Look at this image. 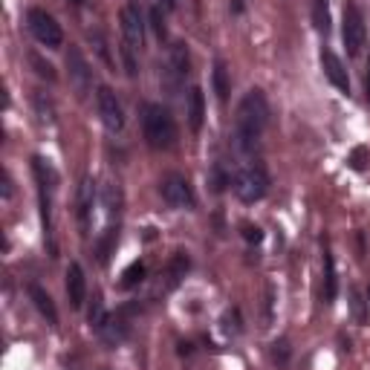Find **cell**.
I'll use <instances>...</instances> for the list:
<instances>
[{
	"instance_id": "5",
	"label": "cell",
	"mask_w": 370,
	"mask_h": 370,
	"mask_svg": "<svg viewBox=\"0 0 370 370\" xmlns=\"http://www.w3.org/2000/svg\"><path fill=\"white\" fill-rule=\"evenodd\" d=\"M160 191H162V200H165L171 208H194V191H191L189 179H185L182 174H168V177H162Z\"/></svg>"
},
{
	"instance_id": "19",
	"label": "cell",
	"mask_w": 370,
	"mask_h": 370,
	"mask_svg": "<svg viewBox=\"0 0 370 370\" xmlns=\"http://www.w3.org/2000/svg\"><path fill=\"white\" fill-rule=\"evenodd\" d=\"M145 275H148V269H145V263H142V261L131 263L125 272H121V287H125V290H131V287H139V284L145 281Z\"/></svg>"
},
{
	"instance_id": "20",
	"label": "cell",
	"mask_w": 370,
	"mask_h": 370,
	"mask_svg": "<svg viewBox=\"0 0 370 370\" xmlns=\"http://www.w3.org/2000/svg\"><path fill=\"white\" fill-rule=\"evenodd\" d=\"M313 23L318 32H330V4L327 0H313Z\"/></svg>"
},
{
	"instance_id": "8",
	"label": "cell",
	"mask_w": 370,
	"mask_h": 370,
	"mask_svg": "<svg viewBox=\"0 0 370 370\" xmlns=\"http://www.w3.org/2000/svg\"><path fill=\"white\" fill-rule=\"evenodd\" d=\"M67 70H70V84L76 87V92L84 99L87 92H90V87H92V73H90V64L84 61V55H81L78 47H70V52H67Z\"/></svg>"
},
{
	"instance_id": "4",
	"label": "cell",
	"mask_w": 370,
	"mask_h": 370,
	"mask_svg": "<svg viewBox=\"0 0 370 370\" xmlns=\"http://www.w3.org/2000/svg\"><path fill=\"white\" fill-rule=\"evenodd\" d=\"M26 23H29V29H32V35L38 38V44H44L47 49H58L61 44H64L61 23H58L49 12H44V9H29Z\"/></svg>"
},
{
	"instance_id": "3",
	"label": "cell",
	"mask_w": 370,
	"mask_h": 370,
	"mask_svg": "<svg viewBox=\"0 0 370 370\" xmlns=\"http://www.w3.org/2000/svg\"><path fill=\"white\" fill-rule=\"evenodd\" d=\"M269 191V174L261 162H249L243 165L234 177V194L243 200V203H258L263 200Z\"/></svg>"
},
{
	"instance_id": "10",
	"label": "cell",
	"mask_w": 370,
	"mask_h": 370,
	"mask_svg": "<svg viewBox=\"0 0 370 370\" xmlns=\"http://www.w3.org/2000/svg\"><path fill=\"white\" fill-rule=\"evenodd\" d=\"M321 67H324V76L333 81V87H338L342 92H350V78H347V70L342 64L333 49H321Z\"/></svg>"
},
{
	"instance_id": "9",
	"label": "cell",
	"mask_w": 370,
	"mask_h": 370,
	"mask_svg": "<svg viewBox=\"0 0 370 370\" xmlns=\"http://www.w3.org/2000/svg\"><path fill=\"white\" fill-rule=\"evenodd\" d=\"M121 20V35H125V44L133 47V49H142L145 44V23H142V15L133 9V6H125L119 15Z\"/></svg>"
},
{
	"instance_id": "32",
	"label": "cell",
	"mask_w": 370,
	"mask_h": 370,
	"mask_svg": "<svg viewBox=\"0 0 370 370\" xmlns=\"http://www.w3.org/2000/svg\"><path fill=\"white\" fill-rule=\"evenodd\" d=\"M240 229H243V237L249 240V243H261V240H263V232H261L258 226H252V223H243Z\"/></svg>"
},
{
	"instance_id": "11",
	"label": "cell",
	"mask_w": 370,
	"mask_h": 370,
	"mask_svg": "<svg viewBox=\"0 0 370 370\" xmlns=\"http://www.w3.org/2000/svg\"><path fill=\"white\" fill-rule=\"evenodd\" d=\"M96 333H99V338H102L105 345L116 347V345H121V342L128 338L131 327H128V321L121 318V316H107V318H105V324H102Z\"/></svg>"
},
{
	"instance_id": "33",
	"label": "cell",
	"mask_w": 370,
	"mask_h": 370,
	"mask_svg": "<svg viewBox=\"0 0 370 370\" xmlns=\"http://www.w3.org/2000/svg\"><path fill=\"white\" fill-rule=\"evenodd\" d=\"M364 160H367V150H364V148H356L353 157H350V165H353L356 171H362V168H364Z\"/></svg>"
},
{
	"instance_id": "2",
	"label": "cell",
	"mask_w": 370,
	"mask_h": 370,
	"mask_svg": "<svg viewBox=\"0 0 370 370\" xmlns=\"http://www.w3.org/2000/svg\"><path fill=\"white\" fill-rule=\"evenodd\" d=\"M142 131L153 150H168L177 142V121L168 107L162 105H142Z\"/></svg>"
},
{
	"instance_id": "21",
	"label": "cell",
	"mask_w": 370,
	"mask_h": 370,
	"mask_svg": "<svg viewBox=\"0 0 370 370\" xmlns=\"http://www.w3.org/2000/svg\"><path fill=\"white\" fill-rule=\"evenodd\" d=\"M171 70L177 76L189 73V49H185V44H174L171 47Z\"/></svg>"
},
{
	"instance_id": "31",
	"label": "cell",
	"mask_w": 370,
	"mask_h": 370,
	"mask_svg": "<svg viewBox=\"0 0 370 370\" xmlns=\"http://www.w3.org/2000/svg\"><path fill=\"white\" fill-rule=\"evenodd\" d=\"M150 23H153V32H157V38H165V20H162L160 9H150Z\"/></svg>"
},
{
	"instance_id": "25",
	"label": "cell",
	"mask_w": 370,
	"mask_h": 370,
	"mask_svg": "<svg viewBox=\"0 0 370 370\" xmlns=\"http://www.w3.org/2000/svg\"><path fill=\"white\" fill-rule=\"evenodd\" d=\"M29 64L35 67V73H38L41 78H47V81H55V67L49 64V61H44L38 52H29Z\"/></svg>"
},
{
	"instance_id": "27",
	"label": "cell",
	"mask_w": 370,
	"mask_h": 370,
	"mask_svg": "<svg viewBox=\"0 0 370 370\" xmlns=\"http://www.w3.org/2000/svg\"><path fill=\"white\" fill-rule=\"evenodd\" d=\"M350 310H353V318H356L359 324H364L367 313H364V301H362V292H359L356 287L350 290Z\"/></svg>"
},
{
	"instance_id": "28",
	"label": "cell",
	"mask_w": 370,
	"mask_h": 370,
	"mask_svg": "<svg viewBox=\"0 0 370 370\" xmlns=\"http://www.w3.org/2000/svg\"><path fill=\"white\" fill-rule=\"evenodd\" d=\"M90 41L96 44V52H99V58L105 61V64L113 67V58H110V52H107V41L102 38V32H90Z\"/></svg>"
},
{
	"instance_id": "17",
	"label": "cell",
	"mask_w": 370,
	"mask_h": 370,
	"mask_svg": "<svg viewBox=\"0 0 370 370\" xmlns=\"http://www.w3.org/2000/svg\"><path fill=\"white\" fill-rule=\"evenodd\" d=\"M189 266H191L189 255H185V252H177V255L171 258V263H168V287H177L182 278H185V272H189Z\"/></svg>"
},
{
	"instance_id": "34",
	"label": "cell",
	"mask_w": 370,
	"mask_h": 370,
	"mask_svg": "<svg viewBox=\"0 0 370 370\" xmlns=\"http://www.w3.org/2000/svg\"><path fill=\"white\" fill-rule=\"evenodd\" d=\"M367 102H370V58H367Z\"/></svg>"
},
{
	"instance_id": "13",
	"label": "cell",
	"mask_w": 370,
	"mask_h": 370,
	"mask_svg": "<svg viewBox=\"0 0 370 370\" xmlns=\"http://www.w3.org/2000/svg\"><path fill=\"white\" fill-rule=\"evenodd\" d=\"M29 298H32V304L38 306V313H41L49 324H58V310H55V304H52V298L47 295V290H44V287H38V284H29Z\"/></svg>"
},
{
	"instance_id": "24",
	"label": "cell",
	"mask_w": 370,
	"mask_h": 370,
	"mask_svg": "<svg viewBox=\"0 0 370 370\" xmlns=\"http://www.w3.org/2000/svg\"><path fill=\"white\" fill-rule=\"evenodd\" d=\"M105 208H107V214H119V208H121V191L113 182L105 185Z\"/></svg>"
},
{
	"instance_id": "29",
	"label": "cell",
	"mask_w": 370,
	"mask_h": 370,
	"mask_svg": "<svg viewBox=\"0 0 370 370\" xmlns=\"http://www.w3.org/2000/svg\"><path fill=\"white\" fill-rule=\"evenodd\" d=\"M229 182H232V177H229L220 165H214V168H211V189H214V191H223Z\"/></svg>"
},
{
	"instance_id": "30",
	"label": "cell",
	"mask_w": 370,
	"mask_h": 370,
	"mask_svg": "<svg viewBox=\"0 0 370 370\" xmlns=\"http://www.w3.org/2000/svg\"><path fill=\"white\" fill-rule=\"evenodd\" d=\"M133 47H128V44H121V58H125V70H128V76L133 78L136 73H139V64H136V58H133Z\"/></svg>"
},
{
	"instance_id": "14",
	"label": "cell",
	"mask_w": 370,
	"mask_h": 370,
	"mask_svg": "<svg viewBox=\"0 0 370 370\" xmlns=\"http://www.w3.org/2000/svg\"><path fill=\"white\" fill-rule=\"evenodd\" d=\"M203 119H205V99H203V90L191 87L189 92V128L197 133L203 128Z\"/></svg>"
},
{
	"instance_id": "1",
	"label": "cell",
	"mask_w": 370,
	"mask_h": 370,
	"mask_svg": "<svg viewBox=\"0 0 370 370\" xmlns=\"http://www.w3.org/2000/svg\"><path fill=\"white\" fill-rule=\"evenodd\" d=\"M266 125H269V105H266V96L255 87V90L246 92V96L240 99V105H237L234 133H232L234 148L240 153H252L258 148Z\"/></svg>"
},
{
	"instance_id": "15",
	"label": "cell",
	"mask_w": 370,
	"mask_h": 370,
	"mask_svg": "<svg viewBox=\"0 0 370 370\" xmlns=\"http://www.w3.org/2000/svg\"><path fill=\"white\" fill-rule=\"evenodd\" d=\"M92 197H96V182L90 177L81 179V189H78V220L87 229V217H90V208H92Z\"/></svg>"
},
{
	"instance_id": "36",
	"label": "cell",
	"mask_w": 370,
	"mask_h": 370,
	"mask_svg": "<svg viewBox=\"0 0 370 370\" xmlns=\"http://www.w3.org/2000/svg\"><path fill=\"white\" fill-rule=\"evenodd\" d=\"M367 298H370V290H367Z\"/></svg>"
},
{
	"instance_id": "26",
	"label": "cell",
	"mask_w": 370,
	"mask_h": 370,
	"mask_svg": "<svg viewBox=\"0 0 370 370\" xmlns=\"http://www.w3.org/2000/svg\"><path fill=\"white\" fill-rule=\"evenodd\" d=\"M113 246H116V229H107L105 237H102V243H99V261H102V263H107Z\"/></svg>"
},
{
	"instance_id": "6",
	"label": "cell",
	"mask_w": 370,
	"mask_h": 370,
	"mask_svg": "<svg viewBox=\"0 0 370 370\" xmlns=\"http://www.w3.org/2000/svg\"><path fill=\"white\" fill-rule=\"evenodd\" d=\"M342 38H345L347 55H359V52H362L364 38H367V29H364V18H362V12H359V6H356V4H347V9H345Z\"/></svg>"
},
{
	"instance_id": "35",
	"label": "cell",
	"mask_w": 370,
	"mask_h": 370,
	"mask_svg": "<svg viewBox=\"0 0 370 370\" xmlns=\"http://www.w3.org/2000/svg\"><path fill=\"white\" fill-rule=\"evenodd\" d=\"M70 4H73V6H81V4H84V0H70Z\"/></svg>"
},
{
	"instance_id": "16",
	"label": "cell",
	"mask_w": 370,
	"mask_h": 370,
	"mask_svg": "<svg viewBox=\"0 0 370 370\" xmlns=\"http://www.w3.org/2000/svg\"><path fill=\"white\" fill-rule=\"evenodd\" d=\"M211 84H214V92H217V99L226 102V99H229V92H232V81H229V70H226L223 61H217V64H214Z\"/></svg>"
},
{
	"instance_id": "7",
	"label": "cell",
	"mask_w": 370,
	"mask_h": 370,
	"mask_svg": "<svg viewBox=\"0 0 370 370\" xmlns=\"http://www.w3.org/2000/svg\"><path fill=\"white\" fill-rule=\"evenodd\" d=\"M96 105H99V116H102V121H105V128L107 131H113V133H119L121 128H125V113H121V105H119V99H116V92L110 90V87H99V92H96Z\"/></svg>"
},
{
	"instance_id": "23",
	"label": "cell",
	"mask_w": 370,
	"mask_h": 370,
	"mask_svg": "<svg viewBox=\"0 0 370 370\" xmlns=\"http://www.w3.org/2000/svg\"><path fill=\"white\" fill-rule=\"evenodd\" d=\"M290 356H292L290 342H287V338H278V342L272 345V362H275L278 367H287V364H290Z\"/></svg>"
},
{
	"instance_id": "22",
	"label": "cell",
	"mask_w": 370,
	"mask_h": 370,
	"mask_svg": "<svg viewBox=\"0 0 370 370\" xmlns=\"http://www.w3.org/2000/svg\"><path fill=\"white\" fill-rule=\"evenodd\" d=\"M87 318H90V327H92V330H99V327L105 324V318H107V313H105V304H102V295H99V292L92 295V306H90Z\"/></svg>"
},
{
	"instance_id": "12",
	"label": "cell",
	"mask_w": 370,
	"mask_h": 370,
	"mask_svg": "<svg viewBox=\"0 0 370 370\" xmlns=\"http://www.w3.org/2000/svg\"><path fill=\"white\" fill-rule=\"evenodd\" d=\"M67 298H70V306H76V310L87 298V278H84V269L78 263L67 266Z\"/></svg>"
},
{
	"instance_id": "18",
	"label": "cell",
	"mask_w": 370,
	"mask_h": 370,
	"mask_svg": "<svg viewBox=\"0 0 370 370\" xmlns=\"http://www.w3.org/2000/svg\"><path fill=\"white\" fill-rule=\"evenodd\" d=\"M335 290H338V281H335V263H333V255L324 246V301H333L335 298Z\"/></svg>"
}]
</instances>
